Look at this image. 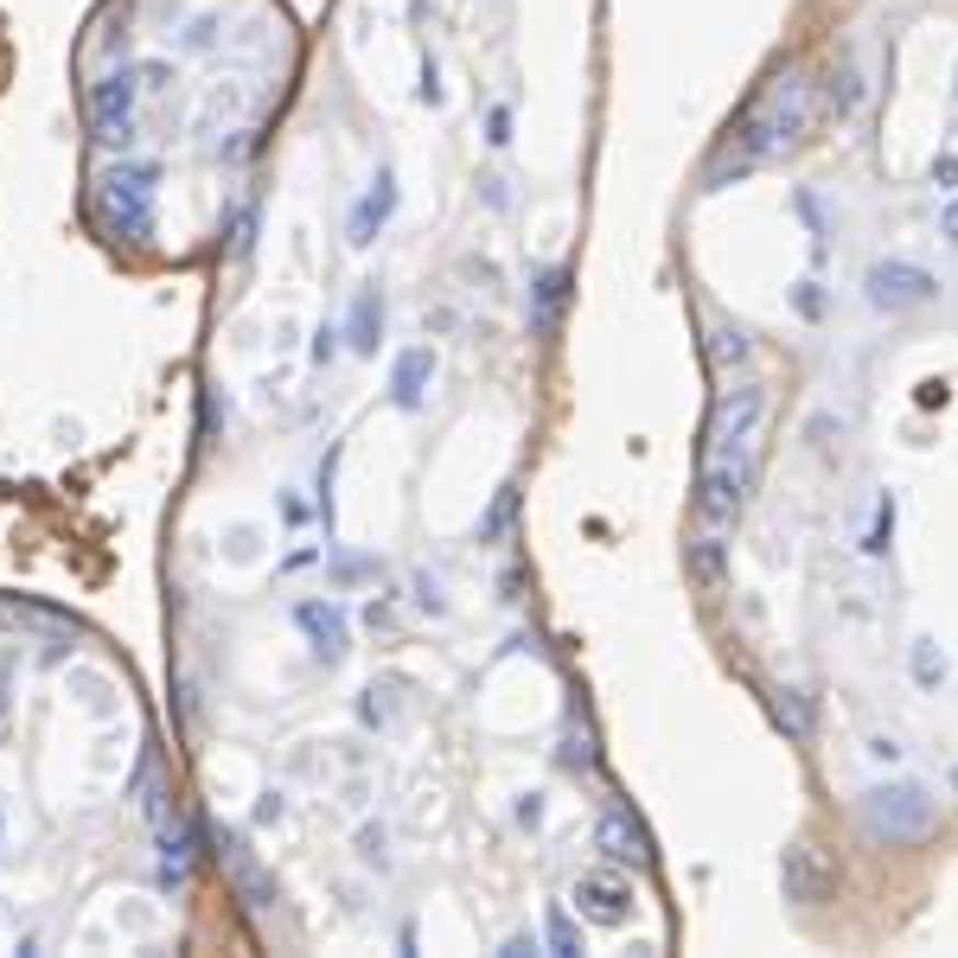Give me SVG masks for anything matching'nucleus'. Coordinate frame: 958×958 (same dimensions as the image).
Here are the masks:
<instances>
[{"instance_id": "f257e3e1", "label": "nucleus", "mask_w": 958, "mask_h": 958, "mask_svg": "<svg viewBox=\"0 0 958 958\" xmlns=\"http://www.w3.org/2000/svg\"><path fill=\"white\" fill-rule=\"evenodd\" d=\"M761 415H767V390L741 384L722 390L709 409V435H703V474H697V517L703 531H729L748 505L754 486V460H761Z\"/></svg>"}, {"instance_id": "0eeeda50", "label": "nucleus", "mask_w": 958, "mask_h": 958, "mask_svg": "<svg viewBox=\"0 0 958 958\" xmlns=\"http://www.w3.org/2000/svg\"><path fill=\"white\" fill-rule=\"evenodd\" d=\"M824 882H831V876H824V863H818L806 844L786 856V894H792V901H818V894H824Z\"/></svg>"}, {"instance_id": "6e6552de", "label": "nucleus", "mask_w": 958, "mask_h": 958, "mask_svg": "<svg viewBox=\"0 0 958 958\" xmlns=\"http://www.w3.org/2000/svg\"><path fill=\"white\" fill-rule=\"evenodd\" d=\"M691 569H697L703 589H716V582H722V531H703L697 544H691Z\"/></svg>"}, {"instance_id": "1a4fd4ad", "label": "nucleus", "mask_w": 958, "mask_h": 958, "mask_svg": "<svg viewBox=\"0 0 958 958\" xmlns=\"http://www.w3.org/2000/svg\"><path fill=\"white\" fill-rule=\"evenodd\" d=\"M946 237H958V205H946Z\"/></svg>"}, {"instance_id": "7ed1b4c3", "label": "nucleus", "mask_w": 958, "mask_h": 958, "mask_svg": "<svg viewBox=\"0 0 958 958\" xmlns=\"http://www.w3.org/2000/svg\"><path fill=\"white\" fill-rule=\"evenodd\" d=\"M869 831L888 837V844H908V837H921L926 824H933V799H926L921 786H882V792H869Z\"/></svg>"}, {"instance_id": "39448f33", "label": "nucleus", "mask_w": 958, "mask_h": 958, "mask_svg": "<svg viewBox=\"0 0 958 958\" xmlns=\"http://www.w3.org/2000/svg\"><path fill=\"white\" fill-rule=\"evenodd\" d=\"M575 908H582L594 926H620L627 908H632V888L620 882V876H582V882H575Z\"/></svg>"}, {"instance_id": "423d86ee", "label": "nucleus", "mask_w": 958, "mask_h": 958, "mask_svg": "<svg viewBox=\"0 0 958 958\" xmlns=\"http://www.w3.org/2000/svg\"><path fill=\"white\" fill-rule=\"evenodd\" d=\"M594 844L607 849L614 863H646V831L632 824L627 811H614V818H601V831H594Z\"/></svg>"}, {"instance_id": "f03ea898", "label": "nucleus", "mask_w": 958, "mask_h": 958, "mask_svg": "<svg viewBox=\"0 0 958 958\" xmlns=\"http://www.w3.org/2000/svg\"><path fill=\"white\" fill-rule=\"evenodd\" d=\"M811 122H818V83L806 71H779L761 83V96L741 110V122L729 128V141L716 148L709 160V180H722L729 167L748 173V167H761V160H774V153L799 148L811 135Z\"/></svg>"}, {"instance_id": "20e7f679", "label": "nucleus", "mask_w": 958, "mask_h": 958, "mask_svg": "<svg viewBox=\"0 0 958 958\" xmlns=\"http://www.w3.org/2000/svg\"><path fill=\"white\" fill-rule=\"evenodd\" d=\"M869 300H876V307H926V300H933V275L908 269V262H882V269L869 275Z\"/></svg>"}]
</instances>
